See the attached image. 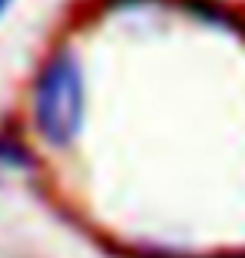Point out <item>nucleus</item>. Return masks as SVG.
<instances>
[{"mask_svg":"<svg viewBox=\"0 0 245 258\" xmlns=\"http://www.w3.org/2000/svg\"><path fill=\"white\" fill-rule=\"evenodd\" d=\"M0 161H7V164H27V154H24V148H20L10 134H4L0 131Z\"/></svg>","mask_w":245,"mask_h":258,"instance_id":"2","label":"nucleus"},{"mask_svg":"<svg viewBox=\"0 0 245 258\" xmlns=\"http://www.w3.org/2000/svg\"><path fill=\"white\" fill-rule=\"evenodd\" d=\"M30 114L37 134L54 148H67L77 138L84 121V77L71 50H57L40 67L30 94Z\"/></svg>","mask_w":245,"mask_h":258,"instance_id":"1","label":"nucleus"},{"mask_svg":"<svg viewBox=\"0 0 245 258\" xmlns=\"http://www.w3.org/2000/svg\"><path fill=\"white\" fill-rule=\"evenodd\" d=\"M7 4H10V0H0V14H4V10H7Z\"/></svg>","mask_w":245,"mask_h":258,"instance_id":"3","label":"nucleus"}]
</instances>
